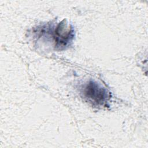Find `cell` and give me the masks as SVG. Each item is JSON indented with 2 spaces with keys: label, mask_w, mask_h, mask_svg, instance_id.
Listing matches in <instances>:
<instances>
[{
  "label": "cell",
  "mask_w": 148,
  "mask_h": 148,
  "mask_svg": "<svg viewBox=\"0 0 148 148\" xmlns=\"http://www.w3.org/2000/svg\"><path fill=\"white\" fill-rule=\"evenodd\" d=\"M83 95L88 101L97 105H103L109 98L107 90L94 81H90L83 88Z\"/></svg>",
  "instance_id": "6da1fadb"
}]
</instances>
